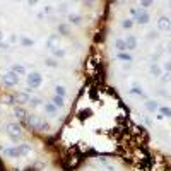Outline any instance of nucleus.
I'll list each match as a JSON object with an SVG mask.
<instances>
[{"label":"nucleus","mask_w":171,"mask_h":171,"mask_svg":"<svg viewBox=\"0 0 171 171\" xmlns=\"http://www.w3.org/2000/svg\"><path fill=\"white\" fill-rule=\"evenodd\" d=\"M115 46L120 50V53H123L125 50H127V45H125V39H116V43H115Z\"/></svg>","instance_id":"17"},{"label":"nucleus","mask_w":171,"mask_h":171,"mask_svg":"<svg viewBox=\"0 0 171 171\" xmlns=\"http://www.w3.org/2000/svg\"><path fill=\"white\" fill-rule=\"evenodd\" d=\"M140 5L142 7H149V5H152V2L151 0H144V2H140Z\"/></svg>","instance_id":"32"},{"label":"nucleus","mask_w":171,"mask_h":171,"mask_svg":"<svg viewBox=\"0 0 171 171\" xmlns=\"http://www.w3.org/2000/svg\"><path fill=\"white\" fill-rule=\"evenodd\" d=\"M45 111L50 113V115H55V113H56V106L53 104V103H46V104H45Z\"/></svg>","instance_id":"14"},{"label":"nucleus","mask_w":171,"mask_h":171,"mask_svg":"<svg viewBox=\"0 0 171 171\" xmlns=\"http://www.w3.org/2000/svg\"><path fill=\"white\" fill-rule=\"evenodd\" d=\"M116 58H118V60H123V62H132V55H130V53H125V51H123V53H118V55H116Z\"/></svg>","instance_id":"16"},{"label":"nucleus","mask_w":171,"mask_h":171,"mask_svg":"<svg viewBox=\"0 0 171 171\" xmlns=\"http://www.w3.org/2000/svg\"><path fill=\"white\" fill-rule=\"evenodd\" d=\"M158 27H159L161 31H168V29H171V19H168V17H159Z\"/></svg>","instance_id":"7"},{"label":"nucleus","mask_w":171,"mask_h":171,"mask_svg":"<svg viewBox=\"0 0 171 171\" xmlns=\"http://www.w3.org/2000/svg\"><path fill=\"white\" fill-rule=\"evenodd\" d=\"M159 94H161V96H166V98H171V94L164 93V91H159Z\"/></svg>","instance_id":"34"},{"label":"nucleus","mask_w":171,"mask_h":171,"mask_svg":"<svg viewBox=\"0 0 171 171\" xmlns=\"http://www.w3.org/2000/svg\"><path fill=\"white\" fill-rule=\"evenodd\" d=\"M147 38H149V39H156V38H158V31H151Z\"/></svg>","instance_id":"31"},{"label":"nucleus","mask_w":171,"mask_h":171,"mask_svg":"<svg viewBox=\"0 0 171 171\" xmlns=\"http://www.w3.org/2000/svg\"><path fill=\"white\" fill-rule=\"evenodd\" d=\"M4 152L9 154L10 158H21V156H22L21 151H19V147H10V149H4Z\"/></svg>","instance_id":"10"},{"label":"nucleus","mask_w":171,"mask_h":171,"mask_svg":"<svg viewBox=\"0 0 171 171\" xmlns=\"http://www.w3.org/2000/svg\"><path fill=\"white\" fill-rule=\"evenodd\" d=\"M132 26H133V19H125V21L122 22V27H123V29H130Z\"/></svg>","instance_id":"22"},{"label":"nucleus","mask_w":171,"mask_h":171,"mask_svg":"<svg viewBox=\"0 0 171 171\" xmlns=\"http://www.w3.org/2000/svg\"><path fill=\"white\" fill-rule=\"evenodd\" d=\"M7 133L9 135H10V139H12V140H19V139H21V127H19V125L17 123H7Z\"/></svg>","instance_id":"5"},{"label":"nucleus","mask_w":171,"mask_h":171,"mask_svg":"<svg viewBox=\"0 0 171 171\" xmlns=\"http://www.w3.org/2000/svg\"><path fill=\"white\" fill-rule=\"evenodd\" d=\"M10 72L17 74V75H24V74H26V67H24V65L16 64V65H12V68H10Z\"/></svg>","instance_id":"11"},{"label":"nucleus","mask_w":171,"mask_h":171,"mask_svg":"<svg viewBox=\"0 0 171 171\" xmlns=\"http://www.w3.org/2000/svg\"><path fill=\"white\" fill-rule=\"evenodd\" d=\"M68 21L74 22V24H79V22L82 21V17H81V16H75V14H74V16L70 14V16H68Z\"/></svg>","instance_id":"23"},{"label":"nucleus","mask_w":171,"mask_h":171,"mask_svg":"<svg viewBox=\"0 0 171 171\" xmlns=\"http://www.w3.org/2000/svg\"><path fill=\"white\" fill-rule=\"evenodd\" d=\"M58 31L62 34H68V33H70V27H68V24H60L58 26Z\"/></svg>","instance_id":"24"},{"label":"nucleus","mask_w":171,"mask_h":171,"mask_svg":"<svg viewBox=\"0 0 171 171\" xmlns=\"http://www.w3.org/2000/svg\"><path fill=\"white\" fill-rule=\"evenodd\" d=\"M149 70H151V74H152L154 77H161V75H162V72H161V67H159L158 64H151Z\"/></svg>","instance_id":"12"},{"label":"nucleus","mask_w":171,"mask_h":171,"mask_svg":"<svg viewBox=\"0 0 171 171\" xmlns=\"http://www.w3.org/2000/svg\"><path fill=\"white\" fill-rule=\"evenodd\" d=\"M132 14L135 16V19H133V21H135L137 24H147V22H149V19H151L149 14L145 12L144 9H133Z\"/></svg>","instance_id":"2"},{"label":"nucleus","mask_w":171,"mask_h":171,"mask_svg":"<svg viewBox=\"0 0 171 171\" xmlns=\"http://www.w3.org/2000/svg\"><path fill=\"white\" fill-rule=\"evenodd\" d=\"M164 68H166V72H171V62H166V64H164Z\"/></svg>","instance_id":"33"},{"label":"nucleus","mask_w":171,"mask_h":171,"mask_svg":"<svg viewBox=\"0 0 171 171\" xmlns=\"http://www.w3.org/2000/svg\"><path fill=\"white\" fill-rule=\"evenodd\" d=\"M125 45H127V50H135L137 48V38L135 36H127Z\"/></svg>","instance_id":"9"},{"label":"nucleus","mask_w":171,"mask_h":171,"mask_svg":"<svg viewBox=\"0 0 171 171\" xmlns=\"http://www.w3.org/2000/svg\"><path fill=\"white\" fill-rule=\"evenodd\" d=\"M2 82H4L5 86H9V87L17 86V84H19V75L14 74V72H5L4 75H2Z\"/></svg>","instance_id":"4"},{"label":"nucleus","mask_w":171,"mask_h":171,"mask_svg":"<svg viewBox=\"0 0 171 171\" xmlns=\"http://www.w3.org/2000/svg\"><path fill=\"white\" fill-rule=\"evenodd\" d=\"M45 64H46L48 67H56V62L53 58H46V62H45Z\"/></svg>","instance_id":"29"},{"label":"nucleus","mask_w":171,"mask_h":171,"mask_svg":"<svg viewBox=\"0 0 171 171\" xmlns=\"http://www.w3.org/2000/svg\"><path fill=\"white\" fill-rule=\"evenodd\" d=\"M169 31H171V29H169Z\"/></svg>","instance_id":"36"},{"label":"nucleus","mask_w":171,"mask_h":171,"mask_svg":"<svg viewBox=\"0 0 171 171\" xmlns=\"http://www.w3.org/2000/svg\"><path fill=\"white\" fill-rule=\"evenodd\" d=\"M55 93H56V96H62V98H65L67 91H65L64 86H56V87H55Z\"/></svg>","instance_id":"20"},{"label":"nucleus","mask_w":171,"mask_h":171,"mask_svg":"<svg viewBox=\"0 0 171 171\" xmlns=\"http://www.w3.org/2000/svg\"><path fill=\"white\" fill-rule=\"evenodd\" d=\"M53 55H55L56 58H62V56H65V50H62V48H56V50H53Z\"/></svg>","instance_id":"26"},{"label":"nucleus","mask_w":171,"mask_h":171,"mask_svg":"<svg viewBox=\"0 0 171 171\" xmlns=\"http://www.w3.org/2000/svg\"><path fill=\"white\" fill-rule=\"evenodd\" d=\"M14 115H16L17 118H21V120H26L27 113H26V111L22 110V108H16V110H14Z\"/></svg>","instance_id":"15"},{"label":"nucleus","mask_w":171,"mask_h":171,"mask_svg":"<svg viewBox=\"0 0 171 171\" xmlns=\"http://www.w3.org/2000/svg\"><path fill=\"white\" fill-rule=\"evenodd\" d=\"M29 104L33 108H36V106H39V104H41V99H39V98H31L29 99Z\"/></svg>","instance_id":"27"},{"label":"nucleus","mask_w":171,"mask_h":171,"mask_svg":"<svg viewBox=\"0 0 171 171\" xmlns=\"http://www.w3.org/2000/svg\"><path fill=\"white\" fill-rule=\"evenodd\" d=\"M144 106H145V110L149 111V113H154V111H158V110H159L158 103H156V101H152V99H147Z\"/></svg>","instance_id":"8"},{"label":"nucleus","mask_w":171,"mask_h":171,"mask_svg":"<svg viewBox=\"0 0 171 171\" xmlns=\"http://www.w3.org/2000/svg\"><path fill=\"white\" fill-rule=\"evenodd\" d=\"M19 151H21L22 156H26V154H29V152H31V145H27V144H21V145H19Z\"/></svg>","instance_id":"19"},{"label":"nucleus","mask_w":171,"mask_h":171,"mask_svg":"<svg viewBox=\"0 0 171 171\" xmlns=\"http://www.w3.org/2000/svg\"><path fill=\"white\" fill-rule=\"evenodd\" d=\"M159 115H162V116H168V118H171V108H168V106H162V108H159Z\"/></svg>","instance_id":"18"},{"label":"nucleus","mask_w":171,"mask_h":171,"mask_svg":"<svg viewBox=\"0 0 171 171\" xmlns=\"http://www.w3.org/2000/svg\"><path fill=\"white\" fill-rule=\"evenodd\" d=\"M51 103H53V104H55L56 108H62V106H64V104H65V103H64V98H62V96H56V94H55V96H53V99H51Z\"/></svg>","instance_id":"13"},{"label":"nucleus","mask_w":171,"mask_h":171,"mask_svg":"<svg viewBox=\"0 0 171 171\" xmlns=\"http://www.w3.org/2000/svg\"><path fill=\"white\" fill-rule=\"evenodd\" d=\"M130 94H135V96H142V98H145V94L142 93V89H140V87H137V86L130 89Z\"/></svg>","instance_id":"21"},{"label":"nucleus","mask_w":171,"mask_h":171,"mask_svg":"<svg viewBox=\"0 0 171 171\" xmlns=\"http://www.w3.org/2000/svg\"><path fill=\"white\" fill-rule=\"evenodd\" d=\"M0 50H2V51H9V50H10V46H9L7 43H2V41H0Z\"/></svg>","instance_id":"30"},{"label":"nucleus","mask_w":171,"mask_h":171,"mask_svg":"<svg viewBox=\"0 0 171 171\" xmlns=\"http://www.w3.org/2000/svg\"><path fill=\"white\" fill-rule=\"evenodd\" d=\"M2 39H4V33H2V31H0V41H2Z\"/></svg>","instance_id":"35"},{"label":"nucleus","mask_w":171,"mask_h":171,"mask_svg":"<svg viewBox=\"0 0 171 171\" xmlns=\"http://www.w3.org/2000/svg\"><path fill=\"white\" fill-rule=\"evenodd\" d=\"M41 82H43L41 74H38V72H31L29 75H27V86L31 87V91L36 89V87H39V86H41Z\"/></svg>","instance_id":"3"},{"label":"nucleus","mask_w":171,"mask_h":171,"mask_svg":"<svg viewBox=\"0 0 171 171\" xmlns=\"http://www.w3.org/2000/svg\"><path fill=\"white\" fill-rule=\"evenodd\" d=\"M21 45H22V46H33V39L24 38V36H22V38H21Z\"/></svg>","instance_id":"25"},{"label":"nucleus","mask_w":171,"mask_h":171,"mask_svg":"<svg viewBox=\"0 0 171 171\" xmlns=\"http://www.w3.org/2000/svg\"><path fill=\"white\" fill-rule=\"evenodd\" d=\"M58 43H60L58 34H51L50 38H48V41H46V46L53 51V50H56V48H58Z\"/></svg>","instance_id":"6"},{"label":"nucleus","mask_w":171,"mask_h":171,"mask_svg":"<svg viewBox=\"0 0 171 171\" xmlns=\"http://www.w3.org/2000/svg\"><path fill=\"white\" fill-rule=\"evenodd\" d=\"M169 81H171V75H169V72H168V74H164V75L161 77V82H162V84H166V82H169Z\"/></svg>","instance_id":"28"},{"label":"nucleus","mask_w":171,"mask_h":171,"mask_svg":"<svg viewBox=\"0 0 171 171\" xmlns=\"http://www.w3.org/2000/svg\"><path fill=\"white\" fill-rule=\"evenodd\" d=\"M26 123L29 125L31 128L38 130V132H48V130H50V125H48L45 120H41L39 116H36V115H27L26 116Z\"/></svg>","instance_id":"1"}]
</instances>
